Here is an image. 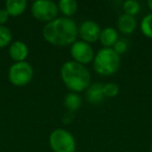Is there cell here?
<instances>
[{
	"label": "cell",
	"instance_id": "obj_8",
	"mask_svg": "<svg viewBox=\"0 0 152 152\" xmlns=\"http://www.w3.org/2000/svg\"><path fill=\"white\" fill-rule=\"evenodd\" d=\"M101 30L102 29L100 28V25L97 22L87 20L78 26V36L80 37L81 41L83 42L94 44L99 41Z\"/></svg>",
	"mask_w": 152,
	"mask_h": 152
},
{
	"label": "cell",
	"instance_id": "obj_22",
	"mask_svg": "<svg viewBox=\"0 0 152 152\" xmlns=\"http://www.w3.org/2000/svg\"><path fill=\"white\" fill-rule=\"evenodd\" d=\"M147 5H148V7H149V10H150V11L152 12V0H148Z\"/></svg>",
	"mask_w": 152,
	"mask_h": 152
},
{
	"label": "cell",
	"instance_id": "obj_15",
	"mask_svg": "<svg viewBox=\"0 0 152 152\" xmlns=\"http://www.w3.org/2000/svg\"><path fill=\"white\" fill-rule=\"evenodd\" d=\"M58 11L64 15V17L70 18L78 10V3L75 0H61L57 3Z\"/></svg>",
	"mask_w": 152,
	"mask_h": 152
},
{
	"label": "cell",
	"instance_id": "obj_16",
	"mask_svg": "<svg viewBox=\"0 0 152 152\" xmlns=\"http://www.w3.org/2000/svg\"><path fill=\"white\" fill-rule=\"evenodd\" d=\"M140 29L146 38L152 39V13L146 15L140 23Z\"/></svg>",
	"mask_w": 152,
	"mask_h": 152
},
{
	"label": "cell",
	"instance_id": "obj_7",
	"mask_svg": "<svg viewBox=\"0 0 152 152\" xmlns=\"http://www.w3.org/2000/svg\"><path fill=\"white\" fill-rule=\"evenodd\" d=\"M70 54L74 61L83 66L92 63L95 57V52L92 45L81 40H77L71 45Z\"/></svg>",
	"mask_w": 152,
	"mask_h": 152
},
{
	"label": "cell",
	"instance_id": "obj_21",
	"mask_svg": "<svg viewBox=\"0 0 152 152\" xmlns=\"http://www.w3.org/2000/svg\"><path fill=\"white\" fill-rule=\"evenodd\" d=\"M9 18L10 15L5 11V9H0V25H3V24L7 23Z\"/></svg>",
	"mask_w": 152,
	"mask_h": 152
},
{
	"label": "cell",
	"instance_id": "obj_13",
	"mask_svg": "<svg viewBox=\"0 0 152 152\" xmlns=\"http://www.w3.org/2000/svg\"><path fill=\"white\" fill-rule=\"evenodd\" d=\"M27 2L25 0H7L5 2V11L10 17H19L25 12Z\"/></svg>",
	"mask_w": 152,
	"mask_h": 152
},
{
	"label": "cell",
	"instance_id": "obj_12",
	"mask_svg": "<svg viewBox=\"0 0 152 152\" xmlns=\"http://www.w3.org/2000/svg\"><path fill=\"white\" fill-rule=\"evenodd\" d=\"M119 40L118 30L114 27H105L101 30L99 37V43L103 48H113Z\"/></svg>",
	"mask_w": 152,
	"mask_h": 152
},
{
	"label": "cell",
	"instance_id": "obj_1",
	"mask_svg": "<svg viewBox=\"0 0 152 152\" xmlns=\"http://www.w3.org/2000/svg\"><path fill=\"white\" fill-rule=\"evenodd\" d=\"M42 34L45 41L53 46H71L77 41L78 26L71 18L57 17L53 21L45 24Z\"/></svg>",
	"mask_w": 152,
	"mask_h": 152
},
{
	"label": "cell",
	"instance_id": "obj_3",
	"mask_svg": "<svg viewBox=\"0 0 152 152\" xmlns=\"http://www.w3.org/2000/svg\"><path fill=\"white\" fill-rule=\"evenodd\" d=\"M121 57L113 48H101L95 53L93 61L94 70L101 76H110L119 70Z\"/></svg>",
	"mask_w": 152,
	"mask_h": 152
},
{
	"label": "cell",
	"instance_id": "obj_23",
	"mask_svg": "<svg viewBox=\"0 0 152 152\" xmlns=\"http://www.w3.org/2000/svg\"><path fill=\"white\" fill-rule=\"evenodd\" d=\"M150 152H152V142H151V145H150Z\"/></svg>",
	"mask_w": 152,
	"mask_h": 152
},
{
	"label": "cell",
	"instance_id": "obj_18",
	"mask_svg": "<svg viewBox=\"0 0 152 152\" xmlns=\"http://www.w3.org/2000/svg\"><path fill=\"white\" fill-rule=\"evenodd\" d=\"M13 40V34L11 29L4 25H0V48L10 46Z\"/></svg>",
	"mask_w": 152,
	"mask_h": 152
},
{
	"label": "cell",
	"instance_id": "obj_20",
	"mask_svg": "<svg viewBox=\"0 0 152 152\" xmlns=\"http://www.w3.org/2000/svg\"><path fill=\"white\" fill-rule=\"evenodd\" d=\"M113 49H114V50L116 51L119 55L123 54V53L126 52L127 49H128V41L125 40V39L119 38V40L117 41V43L114 45Z\"/></svg>",
	"mask_w": 152,
	"mask_h": 152
},
{
	"label": "cell",
	"instance_id": "obj_2",
	"mask_svg": "<svg viewBox=\"0 0 152 152\" xmlns=\"http://www.w3.org/2000/svg\"><path fill=\"white\" fill-rule=\"evenodd\" d=\"M59 73L64 85L73 93L86 91L91 85V73L88 68L74 61L64 63Z\"/></svg>",
	"mask_w": 152,
	"mask_h": 152
},
{
	"label": "cell",
	"instance_id": "obj_6",
	"mask_svg": "<svg viewBox=\"0 0 152 152\" xmlns=\"http://www.w3.org/2000/svg\"><path fill=\"white\" fill-rule=\"evenodd\" d=\"M30 13L36 20L45 23L53 21L58 16V7L57 3L50 0H37L32 2L30 7Z\"/></svg>",
	"mask_w": 152,
	"mask_h": 152
},
{
	"label": "cell",
	"instance_id": "obj_11",
	"mask_svg": "<svg viewBox=\"0 0 152 152\" xmlns=\"http://www.w3.org/2000/svg\"><path fill=\"white\" fill-rule=\"evenodd\" d=\"M105 96L103 94V85L100 83H91L86 90V99L88 102L93 104H99L104 100Z\"/></svg>",
	"mask_w": 152,
	"mask_h": 152
},
{
	"label": "cell",
	"instance_id": "obj_4",
	"mask_svg": "<svg viewBox=\"0 0 152 152\" xmlns=\"http://www.w3.org/2000/svg\"><path fill=\"white\" fill-rule=\"evenodd\" d=\"M49 146L53 152H75L76 140L69 130L56 128L49 134Z\"/></svg>",
	"mask_w": 152,
	"mask_h": 152
},
{
	"label": "cell",
	"instance_id": "obj_14",
	"mask_svg": "<svg viewBox=\"0 0 152 152\" xmlns=\"http://www.w3.org/2000/svg\"><path fill=\"white\" fill-rule=\"evenodd\" d=\"M81 104H83V99H81L80 95L77 93H71L67 94L64 99V105L69 112L74 113L76 110H78L80 108Z\"/></svg>",
	"mask_w": 152,
	"mask_h": 152
},
{
	"label": "cell",
	"instance_id": "obj_19",
	"mask_svg": "<svg viewBox=\"0 0 152 152\" xmlns=\"http://www.w3.org/2000/svg\"><path fill=\"white\" fill-rule=\"evenodd\" d=\"M119 86L115 83H106L103 85V94L105 97L114 98L119 94Z\"/></svg>",
	"mask_w": 152,
	"mask_h": 152
},
{
	"label": "cell",
	"instance_id": "obj_10",
	"mask_svg": "<svg viewBox=\"0 0 152 152\" xmlns=\"http://www.w3.org/2000/svg\"><path fill=\"white\" fill-rule=\"evenodd\" d=\"M137 27V19L132 16L122 14L117 20V28L123 34H131Z\"/></svg>",
	"mask_w": 152,
	"mask_h": 152
},
{
	"label": "cell",
	"instance_id": "obj_5",
	"mask_svg": "<svg viewBox=\"0 0 152 152\" xmlns=\"http://www.w3.org/2000/svg\"><path fill=\"white\" fill-rule=\"evenodd\" d=\"M34 78V68L28 61L14 63L9 69V80L16 87H25Z\"/></svg>",
	"mask_w": 152,
	"mask_h": 152
},
{
	"label": "cell",
	"instance_id": "obj_9",
	"mask_svg": "<svg viewBox=\"0 0 152 152\" xmlns=\"http://www.w3.org/2000/svg\"><path fill=\"white\" fill-rule=\"evenodd\" d=\"M27 45L22 41H14L9 46V55L15 63H20V61H25L28 56Z\"/></svg>",
	"mask_w": 152,
	"mask_h": 152
},
{
	"label": "cell",
	"instance_id": "obj_17",
	"mask_svg": "<svg viewBox=\"0 0 152 152\" xmlns=\"http://www.w3.org/2000/svg\"><path fill=\"white\" fill-rule=\"evenodd\" d=\"M122 7L123 11H124V14L132 16V17L137 15L140 13V11H141V5H140V3L137 2V0H127V1H124Z\"/></svg>",
	"mask_w": 152,
	"mask_h": 152
}]
</instances>
